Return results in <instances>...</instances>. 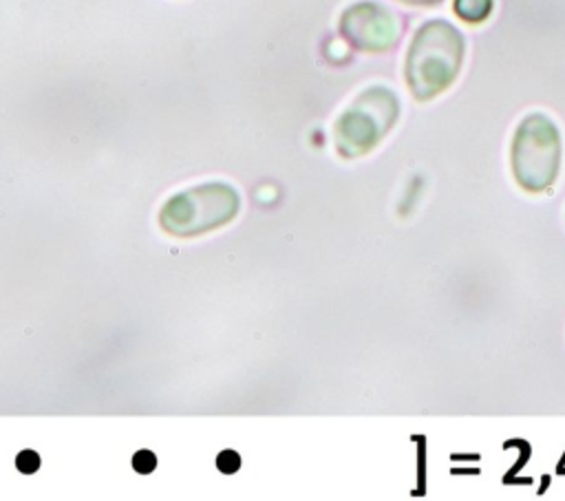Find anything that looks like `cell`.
<instances>
[{
    "instance_id": "cell-6",
    "label": "cell",
    "mask_w": 565,
    "mask_h": 501,
    "mask_svg": "<svg viewBox=\"0 0 565 501\" xmlns=\"http://www.w3.org/2000/svg\"><path fill=\"white\" fill-rule=\"evenodd\" d=\"M455 11L466 22H483L492 11V0H455Z\"/></svg>"
},
{
    "instance_id": "cell-4",
    "label": "cell",
    "mask_w": 565,
    "mask_h": 501,
    "mask_svg": "<svg viewBox=\"0 0 565 501\" xmlns=\"http://www.w3.org/2000/svg\"><path fill=\"white\" fill-rule=\"evenodd\" d=\"M399 113L397 97L382 86L366 88L340 115L335 124V146L342 157H360L375 148L391 130Z\"/></svg>"
},
{
    "instance_id": "cell-7",
    "label": "cell",
    "mask_w": 565,
    "mask_h": 501,
    "mask_svg": "<svg viewBox=\"0 0 565 501\" xmlns=\"http://www.w3.org/2000/svg\"><path fill=\"white\" fill-rule=\"evenodd\" d=\"M154 466H157V457H154L152 450H139V452H135V457H132V468H135L139 475L152 472Z\"/></svg>"
},
{
    "instance_id": "cell-10",
    "label": "cell",
    "mask_w": 565,
    "mask_h": 501,
    "mask_svg": "<svg viewBox=\"0 0 565 501\" xmlns=\"http://www.w3.org/2000/svg\"><path fill=\"white\" fill-rule=\"evenodd\" d=\"M406 4H419V7H430V4H439L441 0H399Z\"/></svg>"
},
{
    "instance_id": "cell-9",
    "label": "cell",
    "mask_w": 565,
    "mask_h": 501,
    "mask_svg": "<svg viewBox=\"0 0 565 501\" xmlns=\"http://www.w3.org/2000/svg\"><path fill=\"white\" fill-rule=\"evenodd\" d=\"M216 466H218L221 472L232 475V472H236V470L241 468V457H238V452H234V450H223V452L216 457Z\"/></svg>"
},
{
    "instance_id": "cell-1",
    "label": "cell",
    "mask_w": 565,
    "mask_h": 501,
    "mask_svg": "<svg viewBox=\"0 0 565 501\" xmlns=\"http://www.w3.org/2000/svg\"><path fill=\"white\" fill-rule=\"evenodd\" d=\"M463 60V38L446 20L422 24L406 55V82L411 93L426 102L444 93L459 75Z\"/></svg>"
},
{
    "instance_id": "cell-5",
    "label": "cell",
    "mask_w": 565,
    "mask_h": 501,
    "mask_svg": "<svg viewBox=\"0 0 565 501\" xmlns=\"http://www.w3.org/2000/svg\"><path fill=\"white\" fill-rule=\"evenodd\" d=\"M340 31L362 51H386L399 38V22L382 4L358 2L342 13Z\"/></svg>"
},
{
    "instance_id": "cell-8",
    "label": "cell",
    "mask_w": 565,
    "mask_h": 501,
    "mask_svg": "<svg viewBox=\"0 0 565 501\" xmlns=\"http://www.w3.org/2000/svg\"><path fill=\"white\" fill-rule=\"evenodd\" d=\"M15 466L20 472L24 475H31L40 468V457L35 450H22L18 457H15Z\"/></svg>"
},
{
    "instance_id": "cell-2",
    "label": "cell",
    "mask_w": 565,
    "mask_h": 501,
    "mask_svg": "<svg viewBox=\"0 0 565 501\" xmlns=\"http://www.w3.org/2000/svg\"><path fill=\"white\" fill-rule=\"evenodd\" d=\"M238 210V192L230 183L210 181L172 194L159 212V225L172 236H199L227 225Z\"/></svg>"
},
{
    "instance_id": "cell-3",
    "label": "cell",
    "mask_w": 565,
    "mask_h": 501,
    "mask_svg": "<svg viewBox=\"0 0 565 501\" xmlns=\"http://www.w3.org/2000/svg\"><path fill=\"white\" fill-rule=\"evenodd\" d=\"M561 166V135L554 121L541 113L527 115L512 141V172L516 183L530 192L547 190Z\"/></svg>"
}]
</instances>
